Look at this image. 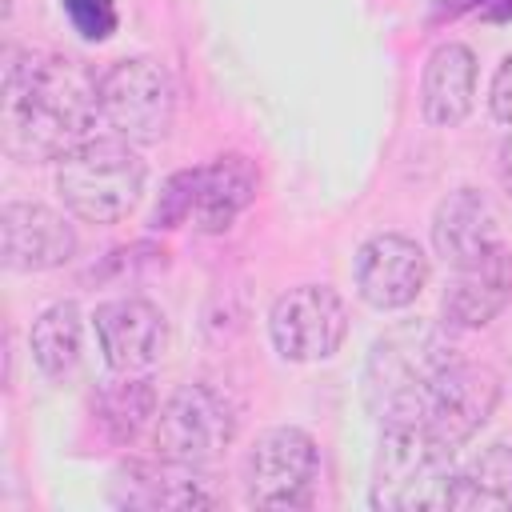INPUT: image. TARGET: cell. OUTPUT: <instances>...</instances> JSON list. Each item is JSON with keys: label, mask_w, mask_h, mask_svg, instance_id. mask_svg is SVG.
<instances>
[{"label": "cell", "mask_w": 512, "mask_h": 512, "mask_svg": "<svg viewBox=\"0 0 512 512\" xmlns=\"http://www.w3.org/2000/svg\"><path fill=\"white\" fill-rule=\"evenodd\" d=\"M504 244L500 216L480 188L448 192L432 212V248L444 264L464 268Z\"/></svg>", "instance_id": "obj_14"}, {"label": "cell", "mask_w": 512, "mask_h": 512, "mask_svg": "<svg viewBox=\"0 0 512 512\" xmlns=\"http://www.w3.org/2000/svg\"><path fill=\"white\" fill-rule=\"evenodd\" d=\"M352 276H356V292L364 304L392 312V308H408L424 292L432 264H428V252L412 236L376 232L360 244Z\"/></svg>", "instance_id": "obj_9"}, {"label": "cell", "mask_w": 512, "mask_h": 512, "mask_svg": "<svg viewBox=\"0 0 512 512\" xmlns=\"http://www.w3.org/2000/svg\"><path fill=\"white\" fill-rule=\"evenodd\" d=\"M476 104V56L460 40L432 48L420 76V108L432 128H456Z\"/></svg>", "instance_id": "obj_16"}, {"label": "cell", "mask_w": 512, "mask_h": 512, "mask_svg": "<svg viewBox=\"0 0 512 512\" xmlns=\"http://www.w3.org/2000/svg\"><path fill=\"white\" fill-rule=\"evenodd\" d=\"M500 184H504V192L512 196V132H508L504 144H500Z\"/></svg>", "instance_id": "obj_24"}, {"label": "cell", "mask_w": 512, "mask_h": 512, "mask_svg": "<svg viewBox=\"0 0 512 512\" xmlns=\"http://www.w3.org/2000/svg\"><path fill=\"white\" fill-rule=\"evenodd\" d=\"M100 116V80L72 56L12 52L0 92V144L12 160H60L92 140Z\"/></svg>", "instance_id": "obj_1"}, {"label": "cell", "mask_w": 512, "mask_h": 512, "mask_svg": "<svg viewBox=\"0 0 512 512\" xmlns=\"http://www.w3.org/2000/svg\"><path fill=\"white\" fill-rule=\"evenodd\" d=\"M452 508H512V448L488 444L456 472Z\"/></svg>", "instance_id": "obj_20"}, {"label": "cell", "mask_w": 512, "mask_h": 512, "mask_svg": "<svg viewBox=\"0 0 512 512\" xmlns=\"http://www.w3.org/2000/svg\"><path fill=\"white\" fill-rule=\"evenodd\" d=\"M112 500L120 508H144V512H184V508H212L216 492L204 476H196V464L176 460H128L112 472Z\"/></svg>", "instance_id": "obj_13"}, {"label": "cell", "mask_w": 512, "mask_h": 512, "mask_svg": "<svg viewBox=\"0 0 512 512\" xmlns=\"http://www.w3.org/2000/svg\"><path fill=\"white\" fill-rule=\"evenodd\" d=\"M452 272L456 276L448 280V288L440 296L448 328H484L512 300V248L508 244H500L488 256H480L464 268H452Z\"/></svg>", "instance_id": "obj_15"}, {"label": "cell", "mask_w": 512, "mask_h": 512, "mask_svg": "<svg viewBox=\"0 0 512 512\" xmlns=\"http://www.w3.org/2000/svg\"><path fill=\"white\" fill-rule=\"evenodd\" d=\"M156 412H160V404H156V388L148 376L120 372V376L104 380L96 392V420L120 444L132 440L148 420H156Z\"/></svg>", "instance_id": "obj_19"}, {"label": "cell", "mask_w": 512, "mask_h": 512, "mask_svg": "<svg viewBox=\"0 0 512 512\" xmlns=\"http://www.w3.org/2000/svg\"><path fill=\"white\" fill-rule=\"evenodd\" d=\"M60 4L84 40H108L116 32V0H60Z\"/></svg>", "instance_id": "obj_22"}, {"label": "cell", "mask_w": 512, "mask_h": 512, "mask_svg": "<svg viewBox=\"0 0 512 512\" xmlns=\"http://www.w3.org/2000/svg\"><path fill=\"white\" fill-rule=\"evenodd\" d=\"M316 476V440L292 424L260 432L244 456V496L256 508H304L312 500Z\"/></svg>", "instance_id": "obj_7"}, {"label": "cell", "mask_w": 512, "mask_h": 512, "mask_svg": "<svg viewBox=\"0 0 512 512\" xmlns=\"http://www.w3.org/2000/svg\"><path fill=\"white\" fill-rule=\"evenodd\" d=\"M448 324L400 320L380 332L364 360V404L380 424H424L436 384L460 360Z\"/></svg>", "instance_id": "obj_2"}, {"label": "cell", "mask_w": 512, "mask_h": 512, "mask_svg": "<svg viewBox=\"0 0 512 512\" xmlns=\"http://www.w3.org/2000/svg\"><path fill=\"white\" fill-rule=\"evenodd\" d=\"M236 436V408L212 384H180L152 420L156 456L176 464H212Z\"/></svg>", "instance_id": "obj_6"}, {"label": "cell", "mask_w": 512, "mask_h": 512, "mask_svg": "<svg viewBox=\"0 0 512 512\" xmlns=\"http://www.w3.org/2000/svg\"><path fill=\"white\" fill-rule=\"evenodd\" d=\"M92 320H96V344L112 372H144L168 352L172 340L168 320L144 296L104 300Z\"/></svg>", "instance_id": "obj_10"}, {"label": "cell", "mask_w": 512, "mask_h": 512, "mask_svg": "<svg viewBox=\"0 0 512 512\" xmlns=\"http://www.w3.org/2000/svg\"><path fill=\"white\" fill-rule=\"evenodd\" d=\"M144 160L132 140L92 136L56 160V192L84 224H116L144 196Z\"/></svg>", "instance_id": "obj_4"}, {"label": "cell", "mask_w": 512, "mask_h": 512, "mask_svg": "<svg viewBox=\"0 0 512 512\" xmlns=\"http://www.w3.org/2000/svg\"><path fill=\"white\" fill-rule=\"evenodd\" d=\"M268 336L272 348L292 364L328 360L348 336V304L328 284L288 288L268 312Z\"/></svg>", "instance_id": "obj_8"}, {"label": "cell", "mask_w": 512, "mask_h": 512, "mask_svg": "<svg viewBox=\"0 0 512 512\" xmlns=\"http://www.w3.org/2000/svg\"><path fill=\"white\" fill-rule=\"evenodd\" d=\"M100 116L120 140L132 144L164 140L176 116V88L164 64L148 56L116 60L100 76Z\"/></svg>", "instance_id": "obj_5"}, {"label": "cell", "mask_w": 512, "mask_h": 512, "mask_svg": "<svg viewBox=\"0 0 512 512\" xmlns=\"http://www.w3.org/2000/svg\"><path fill=\"white\" fill-rule=\"evenodd\" d=\"M496 404H500V376L488 364L456 360L432 392V404L424 412V428L456 452L460 444H468L488 424Z\"/></svg>", "instance_id": "obj_11"}, {"label": "cell", "mask_w": 512, "mask_h": 512, "mask_svg": "<svg viewBox=\"0 0 512 512\" xmlns=\"http://www.w3.org/2000/svg\"><path fill=\"white\" fill-rule=\"evenodd\" d=\"M452 496V448L424 424H384L372 460L368 504L380 512H440L452 508Z\"/></svg>", "instance_id": "obj_3"}, {"label": "cell", "mask_w": 512, "mask_h": 512, "mask_svg": "<svg viewBox=\"0 0 512 512\" xmlns=\"http://www.w3.org/2000/svg\"><path fill=\"white\" fill-rule=\"evenodd\" d=\"M256 184H260V176L248 156H240V152L216 156L208 168H200L192 224L200 232H224L256 200Z\"/></svg>", "instance_id": "obj_17"}, {"label": "cell", "mask_w": 512, "mask_h": 512, "mask_svg": "<svg viewBox=\"0 0 512 512\" xmlns=\"http://www.w3.org/2000/svg\"><path fill=\"white\" fill-rule=\"evenodd\" d=\"M80 344H84V320L72 300H56L36 312V320L28 328V348L44 376L72 372L80 360Z\"/></svg>", "instance_id": "obj_18"}, {"label": "cell", "mask_w": 512, "mask_h": 512, "mask_svg": "<svg viewBox=\"0 0 512 512\" xmlns=\"http://www.w3.org/2000/svg\"><path fill=\"white\" fill-rule=\"evenodd\" d=\"M0 256L12 272H48L76 256V232L48 204L8 200L0 208Z\"/></svg>", "instance_id": "obj_12"}, {"label": "cell", "mask_w": 512, "mask_h": 512, "mask_svg": "<svg viewBox=\"0 0 512 512\" xmlns=\"http://www.w3.org/2000/svg\"><path fill=\"white\" fill-rule=\"evenodd\" d=\"M196 184H200V168H184V172L168 176V184H164V192L152 208V228H176V224L192 220Z\"/></svg>", "instance_id": "obj_21"}, {"label": "cell", "mask_w": 512, "mask_h": 512, "mask_svg": "<svg viewBox=\"0 0 512 512\" xmlns=\"http://www.w3.org/2000/svg\"><path fill=\"white\" fill-rule=\"evenodd\" d=\"M480 16H488V20H512V0H484Z\"/></svg>", "instance_id": "obj_25"}, {"label": "cell", "mask_w": 512, "mask_h": 512, "mask_svg": "<svg viewBox=\"0 0 512 512\" xmlns=\"http://www.w3.org/2000/svg\"><path fill=\"white\" fill-rule=\"evenodd\" d=\"M488 108L500 124H512V52L500 60V68L488 84Z\"/></svg>", "instance_id": "obj_23"}]
</instances>
